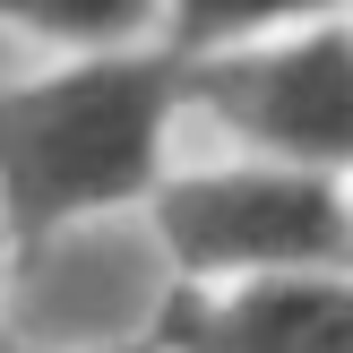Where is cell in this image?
Here are the masks:
<instances>
[{
    "label": "cell",
    "instance_id": "1",
    "mask_svg": "<svg viewBox=\"0 0 353 353\" xmlns=\"http://www.w3.org/2000/svg\"><path fill=\"white\" fill-rule=\"evenodd\" d=\"M155 112H164V69H78L0 103V181L17 216L121 199L147 172Z\"/></svg>",
    "mask_w": 353,
    "mask_h": 353
},
{
    "label": "cell",
    "instance_id": "2",
    "mask_svg": "<svg viewBox=\"0 0 353 353\" xmlns=\"http://www.w3.org/2000/svg\"><path fill=\"white\" fill-rule=\"evenodd\" d=\"M164 233L199 268H233V259H319L336 250V199L319 181H285V172H224V181H190L164 199Z\"/></svg>",
    "mask_w": 353,
    "mask_h": 353
},
{
    "label": "cell",
    "instance_id": "3",
    "mask_svg": "<svg viewBox=\"0 0 353 353\" xmlns=\"http://www.w3.org/2000/svg\"><path fill=\"white\" fill-rule=\"evenodd\" d=\"M199 95L216 103L233 130L268 138V147L353 155V43L345 34H310V43H293V52H268V61L207 69Z\"/></svg>",
    "mask_w": 353,
    "mask_h": 353
},
{
    "label": "cell",
    "instance_id": "4",
    "mask_svg": "<svg viewBox=\"0 0 353 353\" xmlns=\"http://www.w3.org/2000/svg\"><path fill=\"white\" fill-rule=\"evenodd\" d=\"M155 293V268L138 241H61V250L34 268L26 293V336L43 345H95L112 327H130Z\"/></svg>",
    "mask_w": 353,
    "mask_h": 353
},
{
    "label": "cell",
    "instance_id": "5",
    "mask_svg": "<svg viewBox=\"0 0 353 353\" xmlns=\"http://www.w3.org/2000/svg\"><path fill=\"white\" fill-rule=\"evenodd\" d=\"M190 353H353V293L345 285H268L233 310L181 327Z\"/></svg>",
    "mask_w": 353,
    "mask_h": 353
},
{
    "label": "cell",
    "instance_id": "6",
    "mask_svg": "<svg viewBox=\"0 0 353 353\" xmlns=\"http://www.w3.org/2000/svg\"><path fill=\"white\" fill-rule=\"evenodd\" d=\"M0 9L34 17V26H61V34H103L121 17H138V0H0Z\"/></svg>",
    "mask_w": 353,
    "mask_h": 353
},
{
    "label": "cell",
    "instance_id": "7",
    "mask_svg": "<svg viewBox=\"0 0 353 353\" xmlns=\"http://www.w3.org/2000/svg\"><path fill=\"white\" fill-rule=\"evenodd\" d=\"M190 26H241V17H276V9H302V0H181Z\"/></svg>",
    "mask_w": 353,
    "mask_h": 353
}]
</instances>
